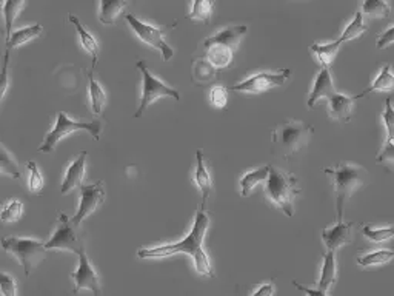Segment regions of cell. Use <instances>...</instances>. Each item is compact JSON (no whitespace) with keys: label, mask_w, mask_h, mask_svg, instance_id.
<instances>
[{"label":"cell","mask_w":394,"mask_h":296,"mask_svg":"<svg viewBox=\"0 0 394 296\" xmlns=\"http://www.w3.org/2000/svg\"><path fill=\"white\" fill-rule=\"evenodd\" d=\"M210 227V215L205 210H199L196 215L193 229L187 234V238L176 244L159 246L153 248H142L138 252V256L142 260L147 258H163L176 253H185L193 258L194 267L197 273L205 278H214V270L208 255L203 250V239H205L207 230Z\"/></svg>","instance_id":"obj_1"},{"label":"cell","mask_w":394,"mask_h":296,"mask_svg":"<svg viewBox=\"0 0 394 296\" xmlns=\"http://www.w3.org/2000/svg\"><path fill=\"white\" fill-rule=\"evenodd\" d=\"M374 91H394V74L391 73V64H385L382 66V70L376 76L373 83H371L368 88L363 90L360 94H356L353 97L356 101V99H360L370 93H374Z\"/></svg>","instance_id":"obj_20"},{"label":"cell","mask_w":394,"mask_h":296,"mask_svg":"<svg viewBox=\"0 0 394 296\" xmlns=\"http://www.w3.org/2000/svg\"><path fill=\"white\" fill-rule=\"evenodd\" d=\"M268 176H270V165H265V167H261V169H257V170L245 173L239 181L240 195L247 197L257 185L261 184V182L267 181Z\"/></svg>","instance_id":"obj_22"},{"label":"cell","mask_w":394,"mask_h":296,"mask_svg":"<svg viewBox=\"0 0 394 296\" xmlns=\"http://www.w3.org/2000/svg\"><path fill=\"white\" fill-rule=\"evenodd\" d=\"M247 31H248L247 25H231L228 28L222 29V31L216 33L214 36L208 37V39L203 42V47L210 48L214 47V45H224V47H228L230 50L236 51Z\"/></svg>","instance_id":"obj_14"},{"label":"cell","mask_w":394,"mask_h":296,"mask_svg":"<svg viewBox=\"0 0 394 296\" xmlns=\"http://www.w3.org/2000/svg\"><path fill=\"white\" fill-rule=\"evenodd\" d=\"M290 76H291L290 70H280L276 73L263 71L259 74H254L253 78L240 82L238 85L230 87L228 90L239 91V93H253V94L263 93V91H267L270 88L282 87L284 83L290 79Z\"/></svg>","instance_id":"obj_10"},{"label":"cell","mask_w":394,"mask_h":296,"mask_svg":"<svg viewBox=\"0 0 394 296\" xmlns=\"http://www.w3.org/2000/svg\"><path fill=\"white\" fill-rule=\"evenodd\" d=\"M2 247L5 252H8L17 258L20 265L25 270L27 278L31 275L33 269L42 262L45 255L48 252L42 241L31 239V238L5 237L2 238Z\"/></svg>","instance_id":"obj_5"},{"label":"cell","mask_w":394,"mask_h":296,"mask_svg":"<svg viewBox=\"0 0 394 296\" xmlns=\"http://www.w3.org/2000/svg\"><path fill=\"white\" fill-rule=\"evenodd\" d=\"M136 66H138V70L142 73L143 83H142L140 105H139L138 111L134 113V118H142L143 111H145L149 107V105L156 101L157 97L168 96V97H173L174 101H180L179 91L168 87L161 79L154 78V76L149 73V70L147 68V65H145V62H143V60H139V62L136 64Z\"/></svg>","instance_id":"obj_7"},{"label":"cell","mask_w":394,"mask_h":296,"mask_svg":"<svg viewBox=\"0 0 394 296\" xmlns=\"http://www.w3.org/2000/svg\"><path fill=\"white\" fill-rule=\"evenodd\" d=\"M293 284H294L296 288H298V290L304 292L307 296H328V292L321 290V288H308V287H304V286L298 284V283H296V281H293Z\"/></svg>","instance_id":"obj_42"},{"label":"cell","mask_w":394,"mask_h":296,"mask_svg":"<svg viewBox=\"0 0 394 296\" xmlns=\"http://www.w3.org/2000/svg\"><path fill=\"white\" fill-rule=\"evenodd\" d=\"M105 187L103 181H98L93 185H82L80 187V206L78 213L71 218V223L74 227H79L83 219H87L93 211L105 202Z\"/></svg>","instance_id":"obj_11"},{"label":"cell","mask_w":394,"mask_h":296,"mask_svg":"<svg viewBox=\"0 0 394 296\" xmlns=\"http://www.w3.org/2000/svg\"><path fill=\"white\" fill-rule=\"evenodd\" d=\"M362 14L371 19H386L391 14V5L384 0H367L362 3Z\"/></svg>","instance_id":"obj_29"},{"label":"cell","mask_w":394,"mask_h":296,"mask_svg":"<svg viewBox=\"0 0 394 296\" xmlns=\"http://www.w3.org/2000/svg\"><path fill=\"white\" fill-rule=\"evenodd\" d=\"M0 287H2L3 296H17L16 281L13 279V276L6 275V273H2V275H0Z\"/></svg>","instance_id":"obj_40"},{"label":"cell","mask_w":394,"mask_h":296,"mask_svg":"<svg viewBox=\"0 0 394 296\" xmlns=\"http://www.w3.org/2000/svg\"><path fill=\"white\" fill-rule=\"evenodd\" d=\"M362 234L367 239L373 242H384L394 238V227H385V229H374V227L363 225L362 227Z\"/></svg>","instance_id":"obj_33"},{"label":"cell","mask_w":394,"mask_h":296,"mask_svg":"<svg viewBox=\"0 0 394 296\" xmlns=\"http://www.w3.org/2000/svg\"><path fill=\"white\" fill-rule=\"evenodd\" d=\"M191 71L194 83H211L217 78V70L203 56L193 60Z\"/></svg>","instance_id":"obj_24"},{"label":"cell","mask_w":394,"mask_h":296,"mask_svg":"<svg viewBox=\"0 0 394 296\" xmlns=\"http://www.w3.org/2000/svg\"><path fill=\"white\" fill-rule=\"evenodd\" d=\"M323 173H327L333 179L335 184V195H336V218L337 223L344 221V207L346 201L350 199L351 195L356 190L360 188L370 179V173L363 169L362 165H356L350 162H339L333 169H323Z\"/></svg>","instance_id":"obj_2"},{"label":"cell","mask_w":394,"mask_h":296,"mask_svg":"<svg viewBox=\"0 0 394 296\" xmlns=\"http://www.w3.org/2000/svg\"><path fill=\"white\" fill-rule=\"evenodd\" d=\"M312 51L317 56L321 62L322 68H328L333 65V60L336 59V55L339 51V47L335 42L330 43H313L312 45Z\"/></svg>","instance_id":"obj_28"},{"label":"cell","mask_w":394,"mask_h":296,"mask_svg":"<svg viewBox=\"0 0 394 296\" xmlns=\"http://www.w3.org/2000/svg\"><path fill=\"white\" fill-rule=\"evenodd\" d=\"M126 5L128 3L124 2V0H117V2H107V0H102L98 20H101L103 25H115L120 16V13H122Z\"/></svg>","instance_id":"obj_27"},{"label":"cell","mask_w":394,"mask_h":296,"mask_svg":"<svg viewBox=\"0 0 394 296\" xmlns=\"http://www.w3.org/2000/svg\"><path fill=\"white\" fill-rule=\"evenodd\" d=\"M376 164L382 165L385 170L394 171V141H386L381 153L376 156Z\"/></svg>","instance_id":"obj_35"},{"label":"cell","mask_w":394,"mask_h":296,"mask_svg":"<svg viewBox=\"0 0 394 296\" xmlns=\"http://www.w3.org/2000/svg\"><path fill=\"white\" fill-rule=\"evenodd\" d=\"M88 80H89V99H91V108H93V115L98 116L102 113L103 105L107 104V93L94 79V70L91 68L88 71Z\"/></svg>","instance_id":"obj_25"},{"label":"cell","mask_w":394,"mask_h":296,"mask_svg":"<svg viewBox=\"0 0 394 296\" xmlns=\"http://www.w3.org/2000/svg\"><path fill=\"white\" fill-rule=\"evenodd\" d=\"M330 111L328 116L335 120H340V122H350L351 120V113H353V105H354V97L346 96L342 93L333 94L328 99Z\"/></svg>","instance_id":"obj_17"},{"label":"cell","mask_w":394,"mask_h":296,"mask_svg":"<svg viewBox=\"0 0 394 296\" xmlns=\"http://www.w3.org/2000/svg\"><path fill=\"white\" fill-rule=\"evenodd\" d=\"M394 260V250H374V252H370L363 256L358 258V264L362 267H368V265H381L386 264Z\"/></svg>","instance_id":"obj_31"},{"label":"cell","mask_w":394,"mask_h":296,"mask_svg":"<svg viewBox=\"0 0 394 296\" xmlns=\"http://www.w3.org/2000/svg\"><path fill=\"white\" fill-rule=\"evenodd\" d=\"M125 19L128 24H130V27L134 29V33L140 37L142 42L148 43L149 47H153L162 52L163 60L173 59L174 51L170 45L163 41V36L170 28H156L153 25L145 24V22H142L140 19L133 16V14H126Z\"/></svg>","instance_id":"obj_8"},{"label":"cell","mask_w":394,"mask_h":296,"mask_svg":"<svg viewBox=\"0 0 394 296\" xmlns=\"http://www.w3.org/2000/svg\"><path fill=\"white\" fill-rule=\"evenodd\" d=\"M216 3L213 0H199V2H194L191 6V11L188 14V19L191 20H202V22H210L211 16L214 13Z\"/></svg>","instance_id":"obj_32"},{"label":"cell","mask_w":394,"mask_h":296,"mask_svg":"<svg viewBox=\"0 0 394 296\" xmlns=\"http://www.w3.org/2000/svg\"><path fill=\"white\" fill-rule=\"evenodd\" d=\"M208 62L213 65L216 70H222V68H228L233 64V50L224 45H214V47L207 48V52L203 55Z\"/></svg>","instance_id":"obj_23"},{"label":"cell","mask_w":394,"mask_h":296,"mask_svg":"<svg viewBox=\"0 0 394 296\" xmlns=\"http://www.w3.org/2000/svg\"><path fill=\"white\" fill-rule=\"evenodd\" d=\"M275 295V286L272 284H263L251 296H272Z\"/></svg>","instance_id":"obj_43"},{"label":"cell","mask_w":394,"mask_h":296,"mask_svg":"<svg viewBox=\"0 0 394 296\" xmlns=\"http://www.w3.org/2000/svg\"><path fill=\"white\" fill-rule=\"evenodd\" d=\"M367 29H368V27L365 25V22H363V14H362V11H358L354 14L353 20L344 29V33L340 34L339 39L335 41V43L337 45V47H340V45H342L344 42H350V41L358 39V37H360L363 33L367 31Z\"/></svg>","instance_id":"obj_26"},{"label":"cell","mask_w":394,"mask_h":296,"mask_svg":"<svg viewBox=\"0 0 394 296\" xmlns=\"http://www.w3.org/2000/svg\"><path fill=\"white\" fill-rule=\"evenodd\" d=\"M265 192L286 216L291 218L294 215V199L300 192L298 178L294 174L276 169V167H270V176L265 184Z\"/></svg>","instance_id":"obj_4"},{"label":"cell","mask_w":394,"mask_h":296,"mask_svg":"<svg viewBox=\"0 0 394 296\" xmlns=\"http://www.w3.org/2000/svg\"><path fill=\"white\" fill-rule=\"evenodd\" d=\"M336 93L335 85H333V79L328 68H321V73L317 74V78L314 80V85L312 93L308 96V108H313L314 105L321 101V99H328Z\"/></svg>","instance_id":"obj_15"},{"label":"cell","mask_w":394,"mask_h":296,"mask_svg":"<svg viewBox=\"0 0 394 296\" xmlns=\"http://www.w3.org/2000/svg\"><path fill=\"white\" fill-rule=\"evenodd\" d=\"M27 2H17V0H10V2L3 3V16H5V41L6 45L10 43L11 41V28H13V22L16 20L17 14L22 8H25Z\"/></svg>","instance_id":"obj_30"},{"label":"cell","mask_w":394,"mask_h":296,"mask_svg":"<svg viewBox=\"0 0 394 296\" xmlns=\"http://www.w3.org/2000/svg\"><path fill=\"white\" fill-rule=\"evenodd\" d=\"M71 278L74 279L73 293H79L80 290L93 292L94 296H101V286H98V276L87 258L85 248L79 253V267L71 273Z\"/></svg>","instance_id":"obj_12"},{"label":"cell","mask_w":394,"mask_h":296,"mask_svg":"<svg viewBox=\"0 0 394 296\" xmlns=\"http://www.w3.org/2000/svg\"><path fill=\"white\" fill-rule=\"evenodd\" d=\"M78 130H87L91 136H93L94 141H98L102 132V124L101 120L97 119L91 120V122H79V120H73L68 118L65 113H57L56 125L47 136H45L39 151L41 153H52L60 141L66 138L68 134H71Z\"/></svg>","instance_id":"obj_6"},{"label":"cell","mask_w":394,"mask_h":296,"mask_svg":"<svg viewBox=\"0 0 394 296\" xmlns=\"http://www.w3.org/2000/svg\"><path fill=\"white\" fill-rule=\"evenodd\" d=\"M391 43H394V27L385 29L384 33H381L377 36V42H376V47L379 50H384L386 47H390Z\"/></svg>","instance_id":"obj_41"},{"label":"cell","mask_w":394,"mask_h":296,"mask_svg":"<svg viewBox=\"0 0 394 296\" xmlns=\"http://www.w3.org/2000/svg\"><path fill=\"white\" fill-rule=\"evenodd\" d=\"M382 120L386 128V134H388V139L386 141H394V108L391 105V97L385 99V108L382 111Z\"/></svg>","instance_id":"obj_38"},{"label":"cell","mask_w":394,"mask_h":296,"mask_svg":"<svg viewBox=\"0 0 394 296\" xmlns=\"http://www.w3.org/2000/svg\"><path fill=\"white\" fill-rule=\"evenodd\" d=\"M22 213H24V204L19 202V201H10L2 210V218L3 223H14V221H19L22 218Z\"/></svg>","instance_id":"obj_36"},{"label":"cell","mask_w":394,"mask_h":296,"mask_svg":"<svg viewBox=\"0 0 394 296\" xmlns=\"http://www.w3.org/2000/svg\"><path fill=\"white\" fill-rule=\"evenodd\" d=\"M0 169H2V173L8 174V176L14 178V179H19L20 178V170L17 164L14 162V159L10 156L8 150L5 148V146H2V150H0Z\"/></svg>","instance_id":"obj_34"},{"label":"cell","mask_w":394,"mask_h":296,"mask_svg":"<svg viewBox=\"0 0 394 296\" xmlns=\"http://www.w3.org/2000/svg\"><path fill=\"white\" fill-rule=\"evenodd\" d=\"M314 133V127L302 120L286 119L272 128V146L275 155L282 159H291L305 146Z\"/></svg>","instance_id":"obj_3"},{"label":"cell","mask_w":394,"mask_h":296,"mask_svg":"<svg viewBox=\"0 0 394 296\" xmlns=\"http://www.w3.org/2000/svg\"><path fill=\"white\" fill-rule=\"evenodd\" d=\"M196 161H197V165H196V171H194V181H196L197 187H199L202 192L200 210H205L210 193H211V190H213V181H211V176L205 167V159H203L202 150H199L196 153Z\"/></svg>","instance_id":"obj_18"},{"label":"cell","mask_w":394,"mask_h":296,"mask_svg":"<svg viewBox=\"0 0 394 296\" xmlns=\"http://www.w3.org/2000/svg\"><path fill=\"white\" fill-rule=\"evenodd\" d=\"M88 153L87 151H80L79 157L68 167L65 179L62 182V195H68L71 190L82 187L83 178H85V164H87Z\"/></svg>","instance_id":"obj_16"},{"label":"cell","mask_w":394,"mask_h":296,"mask_svg":"<svg viewBox=\"0 0 394 296\" xmlns=\"http://www.w3.org/2000/svg\"><path fill=\"white\" fill-rule=\"evenodd\" d=\"M228 88L225 87H214L211 90L210 97H211V104L214 105L217 108H225L226 102H228V94H226Z\"/></svg>","instance_id":"obj_39"},{"label":"cell","mask_w":394,"mask_h":296,"mask_svg":"<svg viewBox=\"0 0 394 296\" xmlns=\"http://www.w3.org/2000/svg\"><path fill=\"white\" fill-rule=\"evenodd\" d=\"M70 22L71 24L75 27V29H78V34L80 37V43H82V47L83 50H85L88 55L93 57V65H91V68L93 70H96V65H97V56H98V45L96 42V39L93 37V34H91L89 31H87L85 28H83V25L80 24V20L74 16V14H70Z\"/></svg>","instance_id":"obj_21"},{"label":"cell","mask_w":394,"mask_h":296,"mask_svg":"<svg viewBox=\"0 0 394 296\" xmlns=\"http://www.w3.org/2000/svg\"><path fill=\"white\" fill-rule=\"evenodd\" d=\"M28 170H29V190H31L33 193L36 195H41L42 193V188H43V176L41 174L39 169H37V165L34 161H29L28 162Z\"/></svg>","instance_id":"obj_37"},{"label":"cell","mask_w":394,"mask_h":296,"mask_svg":"<svg viewBox=\"0 0 394 296\" xmlns=\"http://www.w3.org/2000/svg\"><path fill=\"white\" fill-rule=\"evenodd\" d=\"M45 248L47 250H65V252H71L79 255L83 248L78 233H75V227L73 225L71 219L65 213H59V225L48 242H45Z\"/></svg>","instance_id":"obj_9"},{"label":"cell","mask_w":394,"mask_h":296,"mask_svg":"<svg viewBox=\"0 0 394 296\" xmlns=\"http://www.w3.org/2000/svg\"><path fill=\"white\" fill-rule=\"evenodd\" d=\"M337 281V264H336V252H327L323 255V265L321 278L317 281V288L328 292L333 284Z\"/></svg>","instance_id":"obj_19"},{"label":"cell","mask_w":394,"mask_h":296,"mask_svg":"<svg viewBox=\"0 0 394 296\" xmlns=\"http://www.w3.org/2000/svg\"><path fill=\"white\" fill-rule=\"evenodd\" d=\"M322 241L327 252H337V250L351 244L353 242V223H345L340 221L336 225L328 227V229L322 230Z\"/></svg>","instance_id":"obj_13"}]
</instances>
